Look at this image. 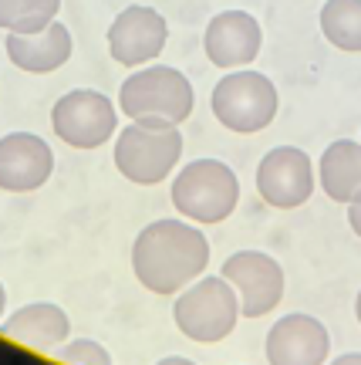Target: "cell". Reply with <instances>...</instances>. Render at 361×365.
<instances>
[{
  "label": "cell",
  "instance_id": "cell-1",
  "mask_svg": "<svg viewBox=\"0 0 361 365\" xmlns=\"http://www.w3.org/2000/svg\"><path fill=\"white\" fill-rule=\"evenodd\" d=\"M209 267V240L193 220H152L132 244L135 281L152 294H176Z\"/></svg>",
  "mask_w": 361,
  "mask_h": 365
},
{
  "label": "cell",
  "instance_id": "cell-2",
  "mask_svg": "<svg viewBox=\"0 0 361 365\" xmlns=\"http://www.w3.org/2000/svg\"><path fill=\"white\" fill-rule=\"evenodd\" d=\"M193 81L172 65L139 68L118 88L122 115L145 125H182L193 115Z\"/></svg>",
  "mask_w": 361,
  "mask_h": 365
},
{
  "label": "cell",
  "instance_id": "cell-3",
  "mask_svg": "<svg viewBox=\"0 0 361 365\" xmlns=\"http://www.w3.org/2000/svg\"><path fill=\"white\" fill-rule=\"evenodd\" d=\"M172 322L186 339L213 345L233 335L240 322V298L223 274H199L172 304Z\"/></svg>",
  "mask_w": 361,
  "mask_h": 365
},
{
  "label": "cell",
  "instance_id": "cell-4",
  "mask_svg": "<svg viewBox=\"0 0 361 365\" xmlns=\"http://www.w3.org/2000/svg\"><path fill=\"white\" fill-rule=\"evenodd\" d=\"M172 207L193 223H223L240 203V180L219 159H193L172 176Z\"/></svg>",
  "mask_w": 361,
  "mask_h": 365
},
{
  "label": "cell",
  "instance_id": "cell-5",
  "mask_svg": "<svg viewBox=\"0 0 361 365\" xmlns=\"http://www.w3.org/2000/svg\"><path fill=\"white\" fill-rule=\"evenodd\" d=\"M182 132L179 125H145V122H129L118 132L115 143V170L135 186H155L182 159Z\"/></svg>",
  "mask_w": 361,
  "mask_h": 365
},
{
  "label": "cell",
  "instance_id": "cell-6",
  "mask_svg": "<svg viewBox=\"0 0 361 365\" xmlns=\"http://www.w3.org/2000/svg\"><path fill=\"white\" fill-rule=\"evenodd\" d=\"M209 105H213V115L223 129L253 135V132H263L277 118L281 95H277L267 75L250 71V68H236V71L216 81Z\"/></svg>",
  "mask_w": 361,
  "mask_h": 365
},
{
  "label": "cell",
  "instance_id": "cell-7",
  "mask_svg": "<svg viewBox=\"0 0 361 365\" xmlns=\"http://www.w3.org/2000/svg\"><path fill=\"white\" fill-rule=\"evenodd\" d=\"M51 129L71 149H98L118 129V112L108 95L95 88H75L51 108Z\"/></svg>",
  "mask_w": 361,
  "mask_h": 365
},
{
  "label": "cell",
  "instance_id": "cell-8",
  "mask_svg": "<svg viewBox=\"0 0 361 365\" xmlns=\"http://www.w3.org/2000/svg\"><path fill=\"white\" fill-rule=\"evenodd\" d=\"M223 277L240 298V314L263 318L284 298V267L263 250H236L223 261Z\"/></svg>",
  "mask_w": 361,
  "mask_h": 365
},
{
  "label": "cell",
  "instance_id": "cell-9",
  "mask_svg": "<svg viewBox=\"0 0 361 365\" xmlns=\"http://www.w3.org/2000/svg\"><path fill=\"white\" fill-rule=\"evenodd\" d=\"M314 163L297 145H277L257 166V193L273 210H297L304 207L314 193Z\"/></svg>",
  "mask_w": 361,
  "mask_h": 365
},
{
  "label": "cell",
  "instance_id": "cell-10",
  "mask_svg": "<svg viewBox=\"0 0 361 365\" xmlns=\"http://www.w3.org/2000/svg\"><path fill=\"white\" fill-rule=\"evenodd\" d=\"M108 54L122 68H142L155 61L169 41L166 17L145 4H132L108 27Z\"/></svg>",
  "mask_w": 361,
  "mask_h": 365
},
{
  "label": "cell",
  "instance_id": "cell-11",
  "mask_svg": "<svg viewBox=\"0 0 361 365\" xmlns=\"http://www.w3.org/2000/svg\"><path fill=\"white\" fill-rule=\"evenodd\" d=\"M331 355L328 328L304 312L284 314L267 331V362L271 365H324Z\"/></svg>",
  "mask_w": 361,
  "mask_h": 365
},
{
  "label": "cell",
  "instance_id": "cell-12",
  "mask_svg": "<svg viewBox=\"0 0 361 365\" xmlns=\"http://www.w3.org/2000/svg\"><path fill=\"white\" fill-rule=\"evenodd\" d=\"M54 173V153L34 132H11L0 139V190L34 193Z\"/></svg>",
  "mask_w": 361,
  "mask_h": 365
},
{
  "label": "cell",
  "instance_id": "cell-13",
  "mask_svg": "<svg viewBox=\"0 0 361 365\" xmlns=\"http://www.w3.org/2000/svg\"><path fill=\"white\" fill-rule=\"evenodd\" d=\"M263 48L260 21L246 11H223L206 24L203 51L216 68H246Z\"/></svg>",
  "mask_w": 361,
  "mask_h": 365
},
{
  "label": "cell",
  "instance_id": "cell-14",
  "mask_svg": "<svg viewBox=\"0 0 361 365\" xmlns=\"http://www.w3.org/2000/svg\"><path fill=\"white\" fill-rule=\"evenodd\" d=\"M0 339L38 355H54L58 345L71 339V318L54 301H34L11 312V318H0Z\"/></svg>",
  "mask_w": 361,
  "mask_h": 365
},
{
  "label": "cell",
  "instance_id": "cell-15",
  "mask_svg": "<svg viewBox=\"0 0 361 365\" xmlns=\"http://www.w3.org/2000/svg\"><path fill=\"white\" fill-rule=\"evenodd\" d=\"M4 48H7V58L14 68H21L27 75H51V71L68 65L75 41L61 21H51L48 27L31 31V34H7Z\"/></svg>",
  "mask_w": 361,
  "mask_h": 365
},
{
  "label": "cell",
  "instance_id": "cell-16",
  "mask_svg": "<svg viewBox=\"0 0 361 365\" xmlns=\"http://www.w3.org/2000/svg\"><path fill=\"white\" fill-rule=\"evenodd\" d=\"M318 182L335 203L361 200V143L338 139L328 145L318 163Z\"/></svg>",
  "mask_w": 361,
  "mask_h": 365
},
{
  "label": "cell",
  "instance_id": "cell-17",
  "mask_svg": "<svg viewBox=\"0 0 361 365\" xmlns=\"http://www.w3.org/2000/svg\"><path fill=\"white\" fill-rule=\"evenodd\" d=\"M321 34L338 51H361V0H328L321 7Z\"/></svg>",
  "mask_w": 361,
  "mask_h": 365
},
{
  "label": "cell",
  "instance_id": "cell-18",
  "mask_svg": "<svg viewBox=\"0 0 361 365\" xmlns=\"http://www.w3.org/2000/svg\"><path fill=\"white\" fill-rule=\"evenodd\" d=\"M61 0H0V27L7 34H31L58 21Z\"/></svg>",
  "mask_w": 361,
  "mask_h": 365
},
{
  "label": "cell",
  "instance_id": "cell-19",
  "mask_svg": "<svg viewBox=\"0 0 361 365\" xmlns=\"http://www.w3.org/2000/svg\"><path fill=\"white\" fill-rule=\"evenodd\" d=\"M54 359L61 362H71V365H112V355L105 345L91 339H75V341H65L54 349Z\"/></svg>",
  "mask_w": 361,
  "mask_h": 365
},
{
  "label": "cell",
  "instance_id": "cell-20",
  "mask_svg": "<svg viewBox=\"0 0 361 365\" xmlns=\"http://www.w3.org/2000/svg\"><path fill=\"white\" fill-rule=\"evenodd\" d=\"M348 223H351V230L361 237V200H351L348 203Z\"/></svg>",
  "mask_w": 361,
  "mask_h": 365
},
{
  "label": "cell",
  "instance_id": "cell-21",
  "mask_svg": "<svg viewBox=\"0 0 361 365\" xmlns=\"http://www.w3.org/2000/svg\"><path fill=\"white\" fill-rule=\"evenodd\" d=\"M338 365H361V352H348V355H338Z\"/></svg>",
  "mask_w": 361,
  "mask_h": 365
},
{
  "label": "cell",
  "instance_id": "cell-22",
  "mask_svg": "<svg viewBox=\"0 0 361 365\" xmlns=\"http://www.w3.org/2000/svg\"><path fill=\"white\" fill-rule=\"evenodd\" d=\"M4 312H7V291H4V284H0V318H4Z\"/></svg>",
  "mask_w": 361,
  "mask_h": 365
},
{
  "label": "cell",
  "instance_id": "cell-23",
  "mask_svg": "<svg viewBox=\"0 0 361 365\" xmlns=\"http://www.w3.org/2000/svg\"><path fill=\"white\" fill-rule=\"evenodd\" d=\"M355 318H358V325H361V291H358V298H355Z\"/></svg>",
  "mask_w": 361,
  "mask_h": 365
},
{
  "label": "cell",
  "instance_id": "cell-24",
  "mask_svg": "<svg viewBox=\"0 0 361 365\" xmlns=\"http://www.w3.org/2000/svg\"><path fill=\"white\" fill-rule=\"evenodd\" d=\"M179 362H186L182 355H172V359H162V365H179Z\"/></svg>",
  "mask_w": 361,
  "mask_h": 365
}]
</instances>
